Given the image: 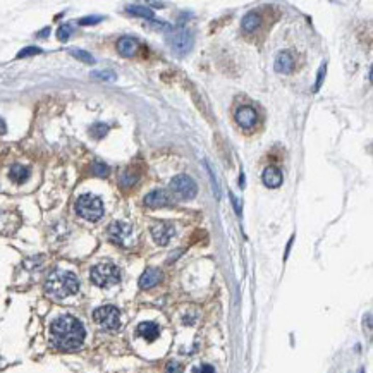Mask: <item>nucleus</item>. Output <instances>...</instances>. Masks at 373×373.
I'll return each mask as SVG.
<instances>
[{
	"label": "nucleus",
	"mask_w": 373,
	"mask_h": 373,
	"mask_svg": "<svg viewBox=\"0 0 373 373\" xmlns=\"http://www.w3.org/2000/svg\"><path fill=\"white\" fill-rule=\"evenodd\" d=\"M6 131H7L6 122H4V119H0V134H6Z\"/></svg>",
	"instance_id": "2f4dec72"
},
{
	"label": "nucleus",
	"mask_w": 373,
	"mask_h": 373,
	"mask_svg": "<svg viewBox=\"0 0 373 373\" xmlns=\"http://www.w3.org/2000/svg\"><path fill=\"white\" fill-rule=\"evenodd\" d=\"M358 373H365V370H363V368H361V370H359Z\"/></svg>",
	"instance_id": "473e14b6"
},
{
	"label": "nucleus",
	"mask_w": 373,
	"mask_h": 373,
	"mask_svg": "<svg viewBox=\"0 0 373 373\" xmlns=\"http://www.w3.org/2000/svg\"><path fill=\"white\" fill-rule=\"evenodd\" d=\"M138 47H139L138 40L131 38V36H124V38H121L119 42H117V50H119V53H121V55H124V57L134 55Z\"/></svg>",
	"instance_id": "2eb2a0df"
},
{
	"label": "nucleus",
	"mask_w": 373,
	"mask_h": 373,
	"mask_svg": "<svg viewBox=\"0 0 373 373\" xmlns=\"http://www.w3.org/2000/svg\"><path fill=\"white\" fill-rule=\"evenodd\" d=\"M127 12L133 16H138V17H145V19H153V11L152 9H148L147 6H127Z\"/></svg>",
	"instance_id": "6ab92c4d"
},
{
	"label": "nucleus",
	"mask_w": 373,
	"mask_h": 373,
	"mask_svg": "<svg viewBox=\"0 0 373 373\" xmlns=\"http://www.w3.org/2000/svg\"><path fill=\"white\" fill-rule=\"evenodd\" d=\"M138 334L143 339H147V340H150V342H152V340H155L158 337V334H160V329H158V325L153 324V322H145V324H139Z\"/></svg>",
	"instance_id": "dca6fc26"
},
{
	"label": "nucleus",
	"mask_w": 373,
	"mask_h": 373,
	"mask_svg": "<svg viewBox=\"0 0 373 373\" xmlns=\"http://www.w3.org/2000/svg\"><path fill=\"white\" fill-rule=\"evenodd\" d=\"M170 189L174 191V193L179 194L181 198H184V199H191V198H194L196 196V183H194L193 179H191L189 176H186V174H179V176H176L174 179L170 181Z\"/></svg>",
	"instance_id": "0eeeda50"
},
{
	"label": "nucleus",
	"mask_w": 373,
	"mask_h": 373,
	"mask_svg": "<svg viewBox=\"0 0 373 373\" xmlns=\"http://www.w3.org/2000/svg\"><path fill=\"white\" fill-rule=\"evenodd\" d=\"M236 121L238 124L243 127V129H251L256 122V112L253 110L251 107H241L238 112H236Z\"/></svg>",
	"instance_id": "9b49d317"
},
{
	"label": "nucleus",
	"mask_w": 373,
	"mask_h": 373,
	"mask_svg": "<svg viewBox=\"0 0 373 373\" xmlns=\"http://www.w3.org/2000/svg\"><path fill=\"white\" fill-rule=\"evenodd\" d=\"M71 55H72V57H76V59H78V61L86 62V64H93V62H95L93 55H90L88 52H84V50H79V48H72V50H71Z\"/></svg>",
	"instance_id": "4be33fe9"
},
{
	"label": "nucleus",
	"mask_w": 373,
	"mask_h": 373,
	"mask_svg": "<svg viewBox=\"0 0 373 373\" xmlns=\"http://www.w3.org/2000/svg\"><path fill=\"white\" fill-rule=\"evenodd\" d=\"M50 337L57 349L72 351V349L81 348V344L84 342L86 332L83 324L76 317L62 315L55 318L50 325Z\"/></svg>",
	"instance_id": "f257e3e1"
},
{
	"label": "nucleus",
	"mask_w": 373,
	"mask_h": 373,
	"mask_svg": "<svg viewBox=\"0 0 373 373\" xmlns=\"http://www.w3.org/2000/svg\"><path fill=\"white\" fill-rule=\"evenodd\" d=\"M9 177L12 179V183L16 184H24L30 177V169L21 163H16V165L11 167V172H9Z\"/></svg>",
	"instance_id": "f3484780"
},
{
	"label": "nucleus",
	"mask_w": 373,
	"mask_h": 373,
	"mask_svg": "<svg viewBox=\"0 0 373 373\" xmlns=\"http://www.w3.org/2000/svg\"><path fill=\"white\" fill-rule=\"evenodd\" d=\"M167 373H183V370H181L179 363L172 361V363H169V365H167Z\"/></svg>",
	"instance_id": "cd10ccee"
},
{
	"label": "nucleus",
	"mask_w": 373,
	"mask_h": 373,
	"mask_svg": "<svg viewBox=\"0 0 373 373\" xmlns=\"http://www.w3.org/2000/svg\"><path fill=\"white\" fill-rule=\"evenodd\" d=\"M98 21H102V17L100 16H92V17H83V19H79V24H97Z\"/></svg>",
	"instance_id": "bb28decb"
},
{
	"label": "nucleus",
	"mask_w": 373,
	"mask_h": 373,
	"mask_svg": "<svg viewBox=\"0 0 373 373\" xmlns=\"http://www.w3.org/2000/svg\"><path fill=\"white\" fill-rule=\"evenodd\" d=\"M193 373H215V370H213V366L210 365H202V366L194 368Z\"/></svg>",
	"instance_id": "c756f323"
},
{
	"label": "nucleus",
	"mask_w": 373,
	"mask_h": 373,
	"mask_svg": "<svg viewBox=\"0 0 373 373\" xmlns=\"http://www.w3.org/2000/svg\"><path fill=\"white\" fill-rule=\"evenodd\" d=\"M38 53H42V50L38 47H28L24 50H21L19 53H17V59H24V57H31V55H38Z\"/></svg>",
	"instance_id": "393cba45"
},
{
	"label": "nucleus",
	"mask_w": 373,
	"mask_h": 373,
	"mask_svg": "<svg viewBox=\"0 0 373 373\" xmlns=\"http://www.w3.org/2000/svg\"><path fill=\"white\" fill-rule=\"evenodd\" d=\"M108 133V126L107 124H103V122H97V124H93L92 127H90V134L93 136V138H103Z\"/></svg>",
	"instance_id": "aec40b11"
},
{
	"label": "nucleus",
	"mask_w": 373,
	"mask_h": 373,
	"mask_svg": "<svg viewBox=\"0 0 373 373\" xmlns=\"http://www.w3.org/2000/svg\"><path fill=\"white\" fill-rule=\"evenodd\" d=\"M162 280V272L157 268H148L145 270V274L139 277V288L141 289H150L153 285H157Z\"/></svg>",
	"instance_id": "4468645a"
},
{
	"label": "nucleus",
	"mask_w": 373,
	"mask_h": 373,
	"mask_svg": "<svg viewBox=\"0 0 373 373\" xmlns=\"http://www.w3.org/2000/svg\"><path fill=\"white\" fill-rule=\"evenodd\" d=\"M90 279L98 288H110L121 282V270L113 263H98L90 272Z\"/></svg>",
	"instance_id": "7ed1b4c3"
},
{
	"label": "nucleus",
	"mask_w": 373,
	"mask_h": 373,
	"mask_svg": "<svg viewBox=\"0 0 373 373\" xmlns=\"http://www.w3.org/2000/svg\"><path fill=\"white\" fill-rule=\"evenodd\" d=\"M170 203H172V198L165 189H155L145 196V205L150 208H162Z\"/></svg>",
	"instance_id": "1a4fd4ad"
},
{
	"label": "nucleus",
	"mask_w": 373,
	"mask_h": 373,
	"mask_svg": "<svg viewBox=\"0 0 373 373\" xmlns=\"http://www.w3.org/2000/svg\"><path fill=\"white\" fill-rule=\"evenodd\" d=\"M294 67V59L289 52H280L277 53L275 62H274V69L277 72H282V74H289Z\"/></svg>",
	"instance_id": "f8f14e48"
},
{
	"label": "nucleus",
	"mask_w": 373,
	"mask_h": 373,
	"mask_svg": "<svg viewBox=\"0 0 373 373\" xmlns=\"http://www.w3.org/2000/svg\"><path fill=\"white\" fill-rule=\"evenodd\" d=\"M93 78H98V79H107V81H112L113 78H116V74H113V72H110V71H98V72H93Z\"/></svg>",
	"instance_id": "a878e982"
},
{
	"label": "nucleus",
	"mask_w": 373,
	"mask_h": 373,
	"mask_svg": "<svg viewBox=\"0 0 373 373\" xmlns=\"http://www.w3.org/2000/svg\"><path fill=\"white\" fill-rule=\"evenodd\" d=\"M45 291L53 299H66L79 291V280L72 272L55 270L45 282Z\"/></svg>",
	"instance_id": "f03ea898"
},
{
	"label": "nucleus",
	"mask_w": 373,
	"mask_h": 373,
	"mask_svg": "<svg viewBox=\"0 0 373 373\" xmlns=\"http://www.w3.org/2000/svg\"><path fill=\"white\" fill-rule=\"evenodd\" d=\"M138 174H134V172H129L126 170L124 174H121V186H124V188H131L133 184H136V181H138Z\"/></svg>",
	"instance_id": "412c9836"
},
{
	"label": "nucleus",
	"mask_w": 373,
	"mask_h": 373,
	"mask_svg": "<svg viewBox=\"0 0 373 373\" xmlns=\"http://www.w3.org/2000/svg\"><path fill=\"white\" fill-rule=\"evenodd\" d=\"M93 318L103 330L113 332V330H119L121 327V313L112 304H105V306L97 308L93 313Z\"/></svg>",
	"instance_id": "39448f33"
},
{
	"label": "nucleus",
	"mask_w": 373,
	"mask_h": 373,
	"mask_svg": "<svg viewBox=\"0 0 373 373\" xmlns=\"http://www.w3.org/2000/svg\"><path fill=\"white\" fill-rule=\"evenodd\" d=\"M71 35H72V26L71 24H62L61 28L57 30V36H59L61 42H67Z\"/></svg>",
	"instance_id": "5701e85b"
},
{
	"label": "nucleus",
	"mask_w": 373,
	"mask_h": 373,
	"mask_svg": "<svg viewBox=\"0 0 373 373\" xmlns=\"http://www.w3.org/2000/svg\"><path fill=\"white\" fill-rule=\"evenodd\" d=\"M108 238L112 243L119 244V246H127L131 238H133V229L126 222H112L108 225Z\"/></svg>",
	"instance_id": "6e6552de"
},
{
	"label": "nucleus",
	"mask_w": 373,
	"mask_h": 373,
	"mask_svg": "<svg viewBox=\"0 0 373 373\" xmlns=\"http://www.w3.org/2000/svg\"><path fill=\"white\" fill-rule=\"evenodd\" d=\"M262 179H263V184L268 186V188H279L282 184V181H284V177H282V172L277 169V167L270 165L263 170Z\"/></svg>",
	"instance_id": "ddd939ff"
},
{
	"label": "nucleus",
	"mask_w": 373,
	"mask_h": 373,
	"mask_svg": "<svg viewBox=\"0 0 373 373\" xmlns=\"http://www.w3.org/2000/svg\"><path fill=\"white\" fill-rule=\"evenodd\" d=\"M92 170H93V174L95 176H100V177H105L108 176V165H105V163H102V162H95L93 163V167H92Z\"/></svg>",
	"instance_id": "b1692460"
},
{
	"label": "nucleus",
	"mask_w": 373,
	"mask_h": 373,
	"mask_svg": "<svg viewBox=\"0 0 373 373\" xmlns=\"http://www.w3.org/2000/svg\"><path fill=\"white\" fill-rule=\"evenodd\" d=\"M152 236H153V239H155L157 244L165 246V244H169L172 236H174V225L165 224V222H160V224L152 227Z\"/></svg>",
	"instance_id": "9d476101"
},
{
	"label": "nucleus",
	"mask_w": 373,
	"mask_h": 373,
	"mask_svg": "<svg viewBox=\"0 0 373 373\" xmlns=\"http://www.w3.org/2000/svg\"><path fill=\"white\" fill-rule=\"evenodd\" d=\"M260 22H262L260 16L254 14V12H249V14H246L243 17V30L248 31V33H251V31H254L258 26H260Z\"/></svg>",
	"instance_id": "a211bd4d"
},
{
	"label": "nucleus",
	"mask_w": 373,
	"mask_h": 373,
	"mask_svg": "<svg viewBox=\"0 0 373 373\" xmlns=\"http://www.w3.org/2000/svg\"><path fill=\"white\" fill-rule=\"evenodd\" d=\"M76 212L79 217L86 218L90 222H97L103 215V203L95 194H83L76 202Z\"/></svg>",
	"instance_id": "20e7f679"
},
{
	"label": "nucleus",
	"mask_w": 373,
	"mask_h": 373,
	"mask_svg": "<svg viewBox=\"0 0 373 373\" xmlns=\"http://www.w3.org/2000/svg\"><path fill=\"white\" fill-rule=\"evenodd\" d=\"M324 74H325V66L320 67V71H318V76H317V84H315V92H318L322 86V79H324Z\"/></svg>",
	"instance_id": "c85d7f7f"
},
{
	"label": "nucleus",
	"mask_w": 373,
	"mask_h": 373,
	"mask_svg": "<svg viewBox=\"0 0 373 373\" xmlns=\"http://www.w3.org/2000/svg\"><path fill=\"white\" fill-rule=\"evenodd\" d=\"M231 199H233V203H234V207H236V212L241 213V207H239V202H238V198L234 196V194H231Z\"/></svg>",
	"instance_id": "7c9ffc66"
},
{
	"label": "nucleus",
	"mask_w": 373,
	"mask_h": 373,
	"mask_svg": "<svg viewBox=\"0 0 373 373\" xmlns=\"http://www.w3.org/2000/svg\"><path fill=\"white\" fill-rule=\"evenodd\" d=\"M167 43H169L170 50L177 57H184L191 52V48H193V45H194V40L189 31L177 30L170 33V36L167 38Z\"/></svg>",
	"instance_id": "423d86ee"
}]
</instances>
